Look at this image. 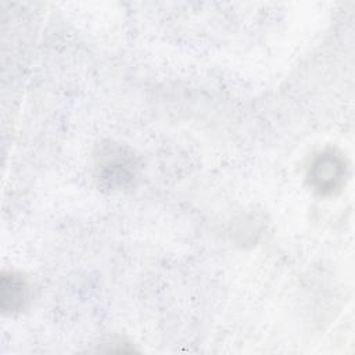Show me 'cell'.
Segmentation results:
<instances>
[{
    "label": "cell",
    "instance_id": "1",
    "mask_svg": "<svg viewBox=\"0 0 355 355\" xmlns=\"http://www.w3.org/2000/svg\"><path fill=\"white\" fill-rule=\"evenodd\" d=\"M94 175L98 186L122 191L130 189L139 176V162L133 151L122 144H103L94 157Z\"/></svg>",
    "mask_w": 355,
    "mask_h": 355
},
{
    "label": "cell",
    "instance_id": "2",
    "mask_svg": "<svg viewBox=\"0 0 355 355\" xmlns=\"http://www.w3.org/2000/svg\"><path fill=\"white\" fill-rule=\"evenodd\" d=\"M347 178V162L336 150L319 153L308 171L309 186L320 196H330L338 191Z\"/></svg>",
    "mask_w": 355,
    "mask_h": 355
},
{
    "label": "cell",
    "instance_id": "3",
    "mask_svg": "<svg viewBox=\"0 0 355 355\" xmlns=\"http://www.w3.org/2000/svg\"><path fill=\"white\" fill-rule=\"evenodd\" d=\"M28 298L26 280L15 272H7L1 275L0 282V302L1 309L6 313L18 312Z\"/></svg>",
    "mask_w": 355,
    "mask_h": 355
}]
</instances>
